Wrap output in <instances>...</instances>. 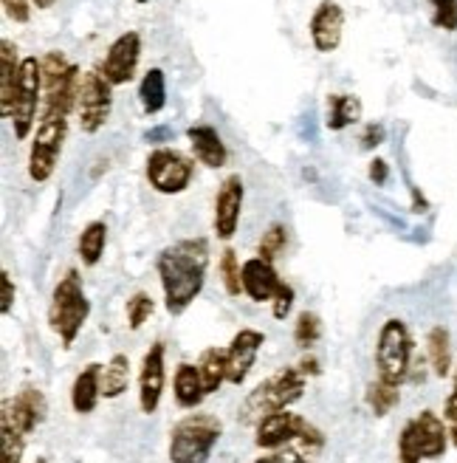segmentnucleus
Here are the masks:
<instances>
[{"mask_svg":"<svg viewBox=\"0 0 457 463\" xmlns=\"http://www.w3.org/2000/svg\"><path fill=\"white\" fill-rule=\"evenodd\" d=\"M210 260L212 254L207 238H184L158 251L155 271L167 314L181 317L201 297L203 286H207Z\"/></svg>","mask_w":457,"mask_h":463,"instance_id":"obj_1","label":"nucleus"},{"mask_svg":"<svg viewBox=\"0 0 457 463\" xmlns=\"http://www.w3.org/2000/svg\"><path fill=\"white\" fill-rule=\"evenodd\" d=\"M308 387V376L300 367H280L277 373H271L268 379H263L255 390L243 399L238 419L246 427H257L266 415L280 412V410H291L296 402L305 396Z\"/></svg>","mask_w":457,"mask_h":463,"instance_id":"obj_2","label":"nucleus"},{"mask_svg":"<svg viewBox=\"0 0 457 463\" xmlns=\"http://www.w3.org/2000/svg\"><path fill=\"white\" fill-rule=\"evenodd\" d=\"M88 317H90V299L85 294L82 277H79L77 269H68L57 280V286L51 291L49 314H45V319H49V328L60 336L65 351L82 334Z\"/></svg>","mask_w":457,"mask_h":463,"instance_id":"obj_3","label":"nucleus"},{"mask_svg":"<svg viewBox=\"0 0 457 463\" xmlns=\"http://www.w3.org/2000/svg\"><path fill=\"white\" fill-rule=\"evenodd\" d=\"M223 435V424L212 412H190L170 430V463H210L218 441Z\"/></svg>","mask_w":457,"mask_h":463,"instance_id":"obj_4","label":"nucleus"},{"mask_svg":"<svg viewBox=\"0 0 457 463\" xmlns=\"http://www.w3.org/2000/svg\"><path fill=\"white\" fill-rule=\"evenodd\" d=\"M449 427L438 412L421 410L415 419H409L398 435V463H421L438 460L449 449Z\"/></svg>","mask_w":457,"mask_h":463,"instance_id":"obj_5","label":"nucleus"},{"mask_svg":"<svg viewBox=\"0 0 457 463\" xmlns=\"http://www.w3.org/2000/svg\"><path fill=\"white\" fill-rule=\"evenodd\" d=\"M413 354L415 345L406 322L398 317L387 319L376 339V379L401 387L409 379V370H413Z\"/></svg>","mask_w":457,"mask_h":463,"instance_id":"obj_6","label":"nucleus"},{"mask_svg":"<svg viewBox=\"0 0 457 463\" xmlns=\"http://www.w3.org/2000/svg\"><path fill=\"white\" fill-rule=\"evenodd\" d=\"M40 65H42V110L40 113L71 116L79 99V82H82L79 68L62 52H49L45 57H40Z\"/></svg>","mask_w":457,"mask_h":463,"instance_id":"obj_7","label":"nucleus"},{"mask_svg":"<svg viewBox=\"0 0 457 463\" xmlns=\"http://www.w3.org/2000/svg\"><path fill=\"white\" fill-rule=\"evenodd\" d=\"M37 110H42V65L37 57H23L12 102V130L17 142H26L37 128Z\"/></svg>","mask_w":457,"mask_h":463,"instance_id":"obj_8","label":"nucleus"},{"mask_svg":"<svg viewBox=\"0 0 457 463\" xmlns=\"http://www.w3.org/2000/svg\"><path fill=\"white\" fill-rule=\"evenodd\" d=\"M65 136H68V116L40 113V122L32 133V147H29V178L34 184H45L54 175L65 147Z\"/></svg>","mask_w":457,"mask_h":463,"instance_id":"obj_9","label":"nucleus"},{"mask_svg":"<svg viewBox=\"0 0 457 463\" xmlns=\"http://www.w3.org/2000/svg\"><path fill=\"white\" fill-rule=\"evenodd\" d=\"M291 441H303V444L319 449L325 444V435L319 432L308 419H303V415H296L291 410L271 412L255 427V444L266 452L283 449Z\"/></svg>","mask_w":457,"mask_h":463,"instance_id":"obj_10","label":"nucleus"},{"mask_svg":"<svg viewBox=\"0 0 457 463\" xmlns=\"http://www.w3.org/2000/svg\"><path fill=\"white\" fill-rule=\"evenodd\" d=\"M195 175V158L175 147H155L145 161V178L158 195L187 193Z\"/></svg>","mask_w":457,"mask_h":463,"instance_id":"obj_11","label":"nucleus"},{"mask_svg":"<svg viewBox=\"0 0 457 463\" xmlns=\"http://www.w3.org/2000/svg\"><path fill=\"white\" fill-rule=\"evenodd\" d=\"M113 110V85L99 71H85L79 82V99H77V116L79 130L94 136L99 133Z\"/></svg>","mask_w":457,"mask_h":463,"instance_id":"obj_12","label":"nucleus"},{"mask_svg":"<svg viewBox=\"0 0 457 463\" xmlns=\"http://www.w3.org/2000/svg\"><path fill=\"white\" fill-rule=\"evenodd\" d=\"M139 62H142V34L139 32H125L107 45V52H105L102 62L97 65V71L113 88H122V85H130L135 80Z\"/></svg>","mask_w":457,"mask_h":463,"instance_id":"obj_13","label":"nucleus"},{"mask_svg":"<svg viewBox=\"0 0 457 463\" xmlns=\"http://www.w3.org/2000/svg\"><path fill=\"white\" fill-rule=\"evenodd\" d=\"M49 415V399L34 384H23L12 399L4 402L0 410V427H12L23 435H32Z\"/></svg>","mask_w":457,"mask_h":463,"instance_id":"obj_14","label":"nucleus"},{"mask_svg":"<svg viewBox=\"0 0 457 463\" xmlns=\"http://www.w3.org/2000/svg\"><path fill=\"white\" fill-rule=\"evenodd\" d=\"M243 201H246V187L240 173H232L220 181L212 203V229L218 241L228 243L240 229V215H243Z\"/></svg>","mask_w":457,"mask_h":463,"instance_id":"obj_15","label":"nucleus"},{"mask_svg":"<svg viewBox=\"0 0 457 463\" xmlns=\"http://www.w3.org/2000/svg\"><path fill=\"white\" fill-rule=\"evenodd\" d=\"M164 354H167L164 342H153L150 351L142 359V370H139V407H142L145 415H153L158 410V404H162V396H164V382H167Z\"/></svg>","mask_w":457,"mask_h":463,"instance_id":"obj_16","label":"nucleus"},{"mask_svg":"<svg viewBox=\"0 0 457 463\" xmlns=\"http://www.w3.org/2000/svg\"><path fill=\"white\" fill-rule=\"evenodd\" d=\"M308 34L319 54H333L345 34V9L336 0H322L308 20Z\"/></svg>","mask_w":457,"mask_h":463,"instance_id":"obj_17","label":"nucleus"},{"mask_svg":"<svg viewBox=\"0 0 457 463\" xmlns=\"http://www.w3.org/2000/svg\"><path fill=\"white\" fill-rule=\"evenodd\" d=\"M266 345V334L255 331V328H240L232 342L226 345V367H228V384L240 387L251 367H255V359L260 354V347Z\"/></svg>","mask_w":457,"mask_h":463,"instance_id":"obj_18","label":"nucleus"},{"mask_svg":"<svg viewBox=\"0 0 457 463\" xmlns=\"http://www.w3.org/2000/svg\"><path fill=\"white\" fill-rule=\"evenodd\" d=\"M288 283L280 280L274 263L263 260V258H251L243 263V294L251 299V303H274Z\"/></svg>","mask_w":457,"mask_h":463,"instance_id":"obj_19","label":"nucleus"},{"mask_svg":"<svg viewBox=\"0 0 457 463\" xmlns=\"http://www.w3.org/2000/svg\"><path fill=\"white\" fill-rule=\"evenodd\" d=\"M187 138H190V147H192V156L198 165L210 167V170H220L226 167L228 161V150H226V142L223 136L212 128V125H192L187 128Z\"/></svg>","mask_w":457,"mask_h":463,"instance_id":"obj_20","label":"nucleus"},{"mask_svg":"<svg viewBox=\"0 0 457 463\" xmlns=\"http://www.w3.org/2000/svg\"><path fill=\"white\" fill-rule=\"evenodd\" d=\"M99 399H102V364L90 362L79 370L71 384V407L74 412L88 415L97 410Z\"/></svg>","mask_w":457,"mask_h":463,"instance_id":"obj_21","label":"nucleus"},{"mask_svg":"<svg viewBox=\"0 0 457 463\" xmlns=\"http://www.w3.org/2000/svg\"><path fill=\"white\" fill-rule=\"evenodd\" d=\"M173 392H175L178 407H184V410H195V407L203 404V399H207V387H203V379H201L198 364L181 362V364L175 367Z\"/></svg>","mask_w":457,"mask_h":463,"instance_id":"obj_22","label":"nucleus"},{"mask_svg":"<svg viewBox=\"0 0 457 463\" xmlns=\"http://www.w3.org/2000/svg\"><path fill=\"white\" fill-rule=\"evenodd\" d=\"M20 62L23 60H17V45L12 40L0 43V110H4V119H9V116H12Z\"/></svg>","mask_w":457,"mask_h":463,"instance_id":"obj_23","label":"nucleus"},{"mask_svg":"<svg viewBox=\"0 0 457 463\" xmlns=\"http://www.w3.org/2000/svg\"><path fill=\"white\" fill-rule=\"evenodd\" d=\"M105 249H107V223L105 221L85 223L77 238V254H79L82 266H88V269L99 266V260L105 258Z\"/></svg>","mask_w":457,"mask_h":463,"instance_id":"obj_24","label":"nucleus"},{"mask_svg":"<svg viewBox=\"0 0 457 463\" xmlns=\"http://www.w3.org/2000/svg\"><path fill=\"white\" fill-rule=\"evenodd\" d=\"M361 119V102L353 94H331L328 97V113H325V125L333 133H341L353 128Z\"/></svg>","mask_w":457,"mask_h":463,"instance_id":"obj_25","label":"nucleus"},{"mask_svg":"<svg viewBox=\"0 0 457 463\" xmlns=\"http://www.w3.org/2000/svg\"><path fill=\"white\" fill-rule=\"evenodd\" d=\"M198 370H201V379L203 387H207V396L218 392L223 387V382H228V367H226V347H207L201 356H198Z\"/></svg>","mask_w":457,"mask_h":463,"instance_id":"obj_26","label":"nucleus"},{"mask_svg":"<svg viewBox=\"0 0 457 463\" xmlns=\"http://www.w3.org/2000/svg\"><path fill=\"white\" fill-rule=\"evenodd\" d=\"M139 102L147 116H155L167 108V77L162 68H150L139 82Z\"/></svg>","mask_w":457,"mask_h":463,"instance_id":"obj_27","label":"nucleus"},{"mask_svg":"<svg viewBox=\"0 0 457 463\" xmlns=\"http://www.w3.org/2000/svg\"><path fill=\"white\" fill-rule=\"evenodd\" d=\"M426 354L435 376L446 379L452 373V336L443 326H435L426 334Z\"/></svg>","mask_w":457,"mask_h":463,"instance_id":"obj_28","label":"nucleus"},{"mask_svg":"<svg viewBox=\"0 0 457 463\" xmlns=\"http://www.w3.org/2000/svg\"><path fill=\"white\" fill-rule=\"evenodd\" d=\"M130 384V359L125 354H113L102 364V399H119Z\"/></svg>","mask_w":457,"mask_h":463,"instance_id":"obj_29","label":"nucleus"},{"mask_svg":"<svg viewBox=\"0 0 457 463\" xmlns=\"http://www.w3.org/2000/svg\"><path fill=\"white\" fill-rule=\"evenodd\" d=\"M364 402H368V407H370L373 415L384 419V415H390L398 407V402H401V387L387 384L381 379H373L368 384V390H364Z\"/></svg>","mask_w":457,"mask_h":463,"instance_id":"obj_30","label":"nucleus"},{"mask_svg":"<svg viewBox=\"0 0 457 463\" xmlns=\"http://www.w3.org/2000/svg\"><path fill=\"white\" fill-rule=\"evenodd\" d=\"M218 274H220V283H223V288H226L228 297H240L243 294V263H240L238 251L232 246H226L220 251Z\"/></svg>","mask_w":457,"mask_h":463,"instance_id":"obj_31","label":"nucleus"},{"mask_svg":"<svg viewBox=\"0 0 457 463\" xmlns=\"http://www.w3.org/2000/svg\"><path fill=\"white\" fill-rule=\"evenodd\" d=\"M285 246H288V229H285L283 223H271V226L263 232L260 243H257V258L274 263V260H277L280 254L285 251Z\"/></svg>","mask_w":457,"mask_h":463,"instance_id":"obj_32","label":"nucleus"},{"mask_svg":"<svg viewBox=\"0 0 457 463\" xmlns=\"http://www.w3.org/2000/svg\"><path fill=\"white\" fill-rule=\"evenodd\" d=\"M322 336V319H319L313 311H300L294 326V342L303 347V351H311V347Z\"/></svg>","mask_w":457,"mask_h":463,"instance_id":"obj_33","label":"nucleus"},{"mask_svg":"<svg viewBox=\"0 0 457 463\" xmlns=\"http://www.w3.org/2000/svg\"><path fill=\"white\" fill-rule=\"evenodd\" d=\"M153 311H155V299L147 291H135L127 299V326H130V331H139L145 322L153 317Z\"/></svg>","mask_w":457,"mask_h":463,"instance_id":"obj_34","label":"nucleus"},{"mask_svg":"<svg viewBox=\"0 0 457 463\" xmlns=\"http://www.w3.org/2000/svg\"><path fill=\"white\" fill-rule=\"evenodd\" d=\"M23 452H26V435L0 427V463H23Z\"/></svg>","mask_w":457,"mask_h":463,"instance_id":"obj_35","label":"nucleus"},{"mask_svg":"<svg viewBox=\"0 0 457 463\" xmlns=\"http://www.w3.org/2000/svg\"><path fill=\"white\" fill-rule=\"evenodd\" d=\"M432 9V26L441 32H457V0H426Z\"/></svg>","mask_w":457,"mask_h":463,"instance_id":"obj_36","label":"nucleus"},{"mask_svg":"<svg viewBox=\"0 0 457 463\" xmlns=\"http://www.w3.org/2000/svg\"><path fill=\"white\" fill-rule=\"evenodd\" d=\"M443 421L449 427V438L457 449V370H454V382H452V392L446 396V404H443Z\"/></svg>","mask_w":457,"mask_h":463,"instance_id":"obj_37","label":"nucleus"},{"mask_svg":"<svg viewBox=\"0 0 457 463\" xmlns=\"http://www.w3.org/2000/svg\"><path fill=\"white\" fill-rule=\"evenodd\" d=\"M4 4V14L12 23H29L32 20V0H0Z\"/></svg>","mask_w":457,"mask_h":463,"instance_id":"obj_38","label":"nucleus"},{"mask_svg":"<svg viewBox=\"0 0 457 463\" xmlns=\"http://www.w3.org/2000/svg\"><path fill=\"white\" fill-rule=\"evenodd\" d=\"M0 286H4V291H0V311H4V317H12L14 311V280L9 269L0 271Z\"/></svg>","mask_w":457,"mask_h":463,"instance_id":"obj_39","label":"nucleus"},{"mask_svg":"<svg viewBox=\"0 0 457 463\" xmlns=\"http://www.w3.org/2000/svg\"><path fill=\"white\" fill-rule=\"evenodd\" d=\"M294 299H296V291H294V286H285V291L274 299L271 303V314H274V319H285L288 314H291V308H294Z\"/></svg>","mask_w":457,"mask_h":463,"instance_id":"obj_40","label":"nucleus"},{"mask_svg":"<svg viewBox=\"0 0 457 463\" xmlns=\"http://www.w3.org/2000/svg\"><path fill=\"white\" fill-rule=\"evenodd\" d=\"M255 463H311L308 458H303L300 452H283V449H274L271 455L257 458Z\"/></svg>","mask_w":457,"mask_h":463,"instance_id":"obj_41","label":"nucleus"},{"mask_svg":"<svg viewBox=\"0 0 457 463\" xmlns=\"http://www.w3.org/2000/svg\"><path fill=\"white\" fill-rule=\"evenodd\" d=\"M359 142H361L364 150H376V147L384 142V128H381V125H368V128H364V133H361Z\"/></svg>","mask_w":457,"mask_h":463,"instance_id":"obj_42","label":"nucleus"},{"mask_svg":"<svg viewBox=\"0 0 457 463\" xmlns=\"http://www.w3.org/2000/svg\"><path fill=\"white\" fill-rule=\"evenodd\" d=\"M368 175H370V181L376 184V187H384L387 178H390V165H387L384 158H373L370 167H368Z\"/></svg>","mask_w":457,"mask_h":463,"instance_id":"obj_43","label":"nucleus"},{"mask_svg":"<svg viewBox=\"0 0 457 463\" xmlns=\"http://www.w3.org/2000/svg\"><path fill=\"white\" fill-rule=\"evenodd\" d=\"M296 367H300L305 376H319V373H322V367H319L316 356H305V359H303L300 364H296Z\"/></svg>","mask_w":457,"mask_h":463,"instance_id":"obj_44","label":"nucleus"},{"mask_svg":"<svg viewBox=\"0 0 457 463\" xmlns=\"http://www.w3.org/2000/svg\"><path fill=\"white\" fill-rule=\"evenodd\" d=\"M32 4H34L37 9H42V12H45V9H51V6H57V4H60V0H32Z\"/></svg>","mask_w":457,"mask_h":463,"instance_id":"obj_45","label":"nucleus"},{"mask_svg":"<svg viewBox=\"0 0 457 463\" xmlns=\"http://www.w3.org/2000/svg\"><path fill=\"white\" fill-rule=\"evenodd\" d=\"M34 463H49V460H45V458H37V460H34Z\"/></svg>","mask_w":457,"mask_h":463,"instance_id":"obj_46","label":"nucleus"}]
</instances>
